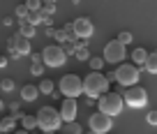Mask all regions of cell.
<instances>
[{
    "mask_svg": "<svg viewBox=\"0 0 157 134\" xmlns=\"http://www.w3.org/2000/svg\"><path fill=\"white\" fill-rule=\"evenodd\" d=\"M83 93L90 99H99L102 95L109 93V79L102 72H90L83 76Z\"/></svg>",
    "mask_w": 157,
    "mask_h": 134,
    "instance_id": "1",
    "label": "cell"
},
{
    "mask_svg": "<svg viewBox=\"0 0 157 134\" xmlns=\"http://www.w3.org/2000/svg\"><path fill=\"white\" fill-rule=\"evenodd\" d=\"M37 125L42 127V132H56L63 127V118H60L58 109L53 106H42L37 111Z\"/></svg>",
    "mask_w": 157,
    "mask_h": 134,
    "instance_id": "2",
    "label": "cell"
},
{
    "mask_svg": "<svg viewBox=\"0 0 157 134\" xmlns=\"http://www.w3.org/2000/svg\"><path fill=\"white\" fill-rule=\"evenodd\" d=\"M97 104H99V113L113 118V116H120V111H123V106H125V99H123L120 93H111V90H109L106 95L99 97Z\"/></svg>",
    "mask_w": 157,
    "mask_h": 134,
    "instance_id": "3",
    "label": "cell"
},
{
    "mask_svg": "<svg viewBox=\"0 0 157 134\" xmlns=\"http://www.w3.org/2000/svg\"><path fill=\"white\" fill-rule=\"evenodd\" d=\"M58 88L63 93V97L76 99L78 95H83V79L78 74H65L63 79L58 81Z\"/></svg>",
    "mask_w": 157,
    "mask_h": 134,
    "instance_id": "4",
    "label": "cell"
},
{
    "mask_svg": "<svg viewBox=\"0 0 157 134\" xmlns=\"http://www.w3.org/2000/svg\"><path fill=\"white\" fill-rule=\"evenodd\" d=\"M139 79H141V70H139L134 63H123L120 67H116V81L120 86L132 88V86L139 83Z\"/></svg>",
    "mask_w": 157,
    "mask_h": 134,
    "instance_id": "5",
    "label": "cell"
},
{
    "mask_svg": "<svg viewBox=\"0 0 157 134\" xmlns=\"http://www.w3.org/2000/svg\"><path fill=\"white\" fill-rule=\"evenodd\" d=\"M65 60H67V53L60 44H49L42 49V63L46 67H63Z\"/></svg>",
    "mask_w": 157,
    "mask_h": 134,
    "instance_id": "6",
    "label": "cell"
},
{
    "mask_svg": "<svg viewBox=\"0 0 157 134\" xmlns=\"http://www.w3.org/2000/svg\"><path fill=\"white\" fill-rule=\"evenodd\" d=\"M125 56H127V49L118 40H111L104 44V63H111V65H123L125 63Z\"/></svg>",
    "mask_w": 157,
    "mask_h": 134,
    "instance_id": "7",
    "label": "cell"
},
{
    "mask_svg": "<svg viewBox=\"0 0 157 134\" xmlns=\"http://www.w3.org/2000/svg\"><path fill=\"white\" fill-rule=\"evenodd\" d=\"M123 99H125V106L143 109V106L148 104V93H146V88H141V86H132V88L125 90Z\"/></svg>",
    "mask_w": 157,
    "mask_h": 134,
    "instance_id": "8",
    "label": "cell"
},
{
    "mask_svg": "<svg viewBox=\"0 0 157 134\" xmlns=\"http://www.w3.org/2000/svg\"><path fill=\"white\" fill-rule=\"evenodd\" d=\"M7 46H10V56H12V58L30 56V53H33V51H30V40H28V37H23L21 33L12 35L10 40H7Z\"/></svg>",
    "mask_w": 157,
    "mask_h": 134,
    "instance_id": "9",
    "label": "cell"
},
{
    "mask_svg": "<svg viewBox=\"0 0 157 134\" xmlns=\"http://www.w3.org/2000/svg\"><path fill=\"white\" fill-rule=\"evenodd\" d=\"M88 125H90V132H95V134H109L113 127V120L97 111V113H93L88 118Z\"/></svg>",
    "mask_w": 157,
    "mask_h": 134,
    "instance_id": "10",
    "label": "cell"
},
{
    "mask_svg": "<svg viewBox=\"0 0 157 134\" xmlns=\"http://www.w3.org/2000/svg\"><path fill=\"white\" fill-rule=\"evenodd\" d=\"M72 25H74V35H76V40H83V42H86V40H90V37H93V33H95L93 21L86 19V16L72 21Z\"/></svg>",
    "mask_w": 157,
    "mask_h": 134,
    "instance_id": "11",
    "label": "cell"
},
{
    "mask_svg": "<svg viewBox=\"0 0 157 134\" xmlns=\"http://www.w3.org/2000/svg\"><path fill=\"white\" fill-rule=\"evenodd\" d=\"M58 113H60V118H63V123H74V120H76V113H78V102L65 97L60 109H58Z\"/></svg>",
    "mask_w": 157,
    "mask_h": 134,
    "instance_id": "12",
    "label": "cell"
},
{
    "mask_svg": "<svg viewBox=\"0 0 157 134\" xmlns=\"http://www.w3.org/2000/svg\"><path fill=\"white\" fill-rule=\"evenodd\" d=\"M37 97H39V88L35 83H25L23 88H21V99H23V102H35Z\"/></svg>",
    "mask_w": 157,
    "mask_h": 134,
    "instance_id": "13",
    "label": "cell"
},
{
    "mask_svg": "<svg viewBox=\"0 0 157 134\" xmlns=\"http://www.w3.org/2000/svg\"><path fill=\"white\" fill-rule=\"evenodd\" d=\"M56 37H58L60 42H69V40H76V35H74V25L72 23H67L63 30H58L56 33Z\"/></svg>",
    "mask_w": 157,
    "mask_h": 134,
    "instance_id": "14",
    "label": "cell"
},
{
    "mask_svg": "<svg viewBox=\"0 0 157 134\" xmlns=\"http://www.w3.org/2000/svg\"><path fill=\"white\" fill-rule=\"evenodd\" d=\"M76 51H74V56H76L78 60H90L93 56H90V51H88V46H86V42H76Z\"/></svg>",
    "mask_w": 157,
    "mask_h": 134,
    "instance_id": "15",
    "label": "cell"
},
{
    "mask_svg": "<svg viewBox=\"0 0 157 134\" xmlns=\"http://www.w3.org/2000/svg\"><path fill=\"white\" fill-rule=\"evenodd\" d=\"M132 60H134V65H146V60H148V51L143 49V46L134 49V51H132Z\"/></svg>",
    "mask_w": 157,
    "mask_h": 134,
    "instance_id": "16",
    "label": "cell"
},
{
    "mask_svg": "<svg viewBox=\"0 0 157 134\" xmlns=\"http://www.w3.org/2000/svg\"><path fill=\"white\" fill-rule=\"evenodd\" d=\"M37 88H39V93H44V95H53V90H56V83L51 79H42L37 83Z\"/></svg>",
    "mask_w": 157,
    "mask_h": 134,
    "instance_id": "17",
    "label": "cell"
},
{
    "mask_svg": "<svg viewBox=\"0 0 157 134\" xmlns=\"http://www.w3.org/2000/svg\"><path fill=\"white\" fill-rule=\"evenodd\" d=\"M146 72H150V74H157V51H152V53H148V60H146Z\"/></svg>",
    "mask_w": 157,
    "mask_h": 134,
    "instance_id": "18",
    "label": "cell"
},
{
    "mask_svg": "<svg viewBox=\"0 0 157 134\" xmlns=\"http://www.w3.org/2000/svg\"><path fill=\"white\" fill-rule=\"evenodd\" d=\"M25 21H28L30 25H39V23H44V14H42V10L39 12H28Z\"/></svg>",
    "mask_w": 157,
    "mask_h": 134,
    "instance_id": "19",
    "label": "cell"
},
{
    "mask_svg": "<svg viewBox=\"0 0 157 134\" xmlns=\"http://www.w3.org/2000/svg\"><path fill=\"white\" fill-rule=\"evenodd\" d=\"M21 125H23V129H35V127H39L37 125V116H23V118H21Z\"/></svg>",
    "mask_w": 157,
    "mask_h": 134,
    "instance_id": "20",
    "label": "cell"
},
{
    "mask_svg": "<svg viewBox=\"0 0 157 134\" xmlns=\"http://www.w3.org/2000/svg\"><path fill=\"white\" fill-rule=\"evenodd\" d=\"M63 134H81V125L78 123H63Z\"/></svg>",
    "mask_w": 157,
    "mask_h": 134,
    "instance_id": "21",
    "label": "cell"
},
{
    "mask_svg": "<svg viewBox=\"0 0 157 134\" xmlns=\"http://www.w3.org/2000/svg\"><path fill=\"white\" fill-rule=\"evenodd\" d=\"M42 14L44 16H53L56 14V2L53 0H44V2H42Z\"/></svg>",
    "mask_w": 157,
    "mask_h": 134,
    "instance_id": "22",
    "label": "cell"
},
{
    "mask_svg": "<svg viewBox=\"0 0 157 134\" xmlns=\"http://www.w3.org/2000/svg\"><path fill=\"white\" fill-rule=\"evenodd\" d=\"M19 33L30 40V37H35V25H30L28 21H21V30H19Z\"/></svg>",
    "mask_w": 157,
    "mask_h": 134,
    "instance_id": "23",
    "label": "cell"
},
{
    "mask_svg": "<svg viewBox=\"0 0 157 134\" xmlns=\"http://www.w3.org/2000/svg\"><path fill=\"white\" fill-rule=\"evenodd\" d=\"M116 40L120 42V44H123V46H127V44H132V40H134V37H132V33H129V30H120Z\"/></svg>",
    "mask_w": 157,
    "mask_h": 134,
    "instance_id": "24",
    "label": "cell"
},
{
    "mask_svg": "<svg viewBox=\"0 0 157 134\" xmlns=\"http://www.w3.org/2000/svg\"><path fill=\"white\" fill-rule=\"evenodd\" d=\"M14 116H7V118H2L0 120V129H2V132H12V129H14Z\"/></svg>",
    "mask_w": 157,
    "mask_h": 134,
    "instance_id": "25",
    "label": "cell"
},
{
    "mask_svg": "<svg viewBox=\"0 0 157 134\" xmlns=\"http://www.w3.org/2000/svg\"><path fill=\"white\" fill-rule=\"evenodd\" d=\"M88 63H90V67H93V72H102V67H104V58L102 56H93Z\"/></svg>",
    "mask_w": 157,
    "mask_h": 134,
    "instance_id": "26",
    "label": "cell"
},
{
    "mask_svg": "<svg viewBox=\"0 0 157 134\" xmlns=\"http://www.w3.org/2000/svg\"><path fill=\"white\" fill-rule=\"evenodd\" d=\"M146 123L152 125V127H157V109H152V111H148V113H146Z\"/></svg>",
    "mask_w": 157,
    "mask_h": 134,
    "instance_id": "27",
    "label": "cell"
},
{
    "mask_svg": "<svg viewBox=\"0 0 157 134\" xmlns=\"http://www.w3.org/2000/svg\"><path fill=\"white\" fill-rule=\"evenodd\" d=\"M0 88H2V93H12V90H14V81L12 79H2L0 81Z\"/></svg>",
    "mask_w": 157,
    "mask_h": 134,
    "instance_id": "28",
    "label": "cell"
},
{
    "mask_svg": "<svg viewBox=\"0 0 157 134\" xmlns=\"http://www.w3.org/2000/svg\"><path fill=\"white\" fill-rule=\"evenodd\" d=\"M16 16H19L21 21H25V16H28V7H25V5H16Z\"/></svg>",
    "mask_w": 157,
    "mask_h": 134,
    "instance_id": "29",
    "label": "cell"
},
{
    "mask_svg": "<svg viewBox=\"0 0 157 134\" xmlns=\"http://www.w3.org/2000/svg\"><path fill=\"white\" fill-rule=\"evenodd\" d=\"M30 72H33L35 76H42V72H44V65H42V63H35V65H30Z\"/></svg>",
    "mask_w": 157,
    "mask_h": 134,
    "instance_id": "30",
    "label": "cell"
},
{
    "mask_svg": "<svg viewBox=\"0 0 157 134\" xmlns=\"http://www.w3.org/2000/svg\"><path fill=\"white\" fill-rule=\"evenodd\" d=\"M30 58H33V65L35 63H42V53H30Z\"/></svg>",
    "mask_w": 157,
    "mask_h": 134,
    "instance_id": "31",
    "label": "cell"
},
{
    "mask_svg": "<svg viewBox=\"0 0 157 134\" xmlns=\"http://www.w3.org/2000/svg\"><path fill=\"white\" fill-rule=\"evenodd\" d=\"M2 23H5V25H12V23H14V19H12V16H5V19H2Z\"/></svg>",
    "mask_w": 157,
    "mask_h": 134,
    "instance_id": "32",
    "label": "cell"
},
{
    "mask_svg": "<svg viewBox=\"0 0 157 134\" xmlns=\"http://www.w3.org/2000/svg\"><path fill=\"white\" fill-rule=\"evenodd\" d=\"M2 67H7V58L5 56H0V70H2Z\"/></svg>",
    "mask_w": 157,
    "mask_h": 134,
    "instance_id": "33",
    "label": "cell"
},
{
    "mask_svg": "<svg viewBox=\"0 0 157 134\" xmlns=\"http://www.w3.org/2000/svg\"><path fill=\"white\" fill-rule=\"evenodd\" d=\"M14 134H30V132H28V129H16Z\"/></svg>",
    "mask_w": 157,
    "mask_h": 134,
    "instance_id": "34",
    "label": "cell"
},
{
    "mask_svg": "<svg viewBox=\"0 0 157 134\" xmlns=\"http://www.w3.org/2000/svg\"><path fill=\"white\" fill-rule=\"evenodd\" d=\"M2 106H5V102H2V99H0V109H2Z\"/></svg>",
    "mask_w": 157,
    "mask_h": 134,
    "instance_id": "35",
    "label": "cell"
},
{
    "mask_svg": "<svg viewBox=\"0 0 157 134\" xmlns=\"http://www.w3.org/2000/svg\"><path fill=\"white\" fill-rule=\"evenodd\" d=\"M86 134H95V132H90V129H88V132H86Z\"/></svg>",
    "mask_w": 157,
    "mask_h": 134,
    "instance_id": "36",
    "label": "cell"
},
{
    "mask_svg": "<svg viewBox=\"0 0 157 134\" xmlns=\"http://www.w3.org/2000/svg\"><path fill=\"white\" fill-rule=\"evenodd\" d=\"M44 134H56V132H44Z\"/></svg>",
    "mask_w": 157,
    "mask_h": 134,
    "instance_id": "37",
    "label": "cell"
},
{
    "mask_svg": "<svg viewBox=\"0 0 157 134\" xmlns=\"http://www.w3.org/2000/svg\"><path fill=\"white\" fill-rule=\"evenodd\" d=\"M0 134H2V129H0Z\"/></svg>",
    "mask_w": 157,
    "mask_h": 134,
    "instance_id": "38",
    "label": "cell"
}]
</instances>
